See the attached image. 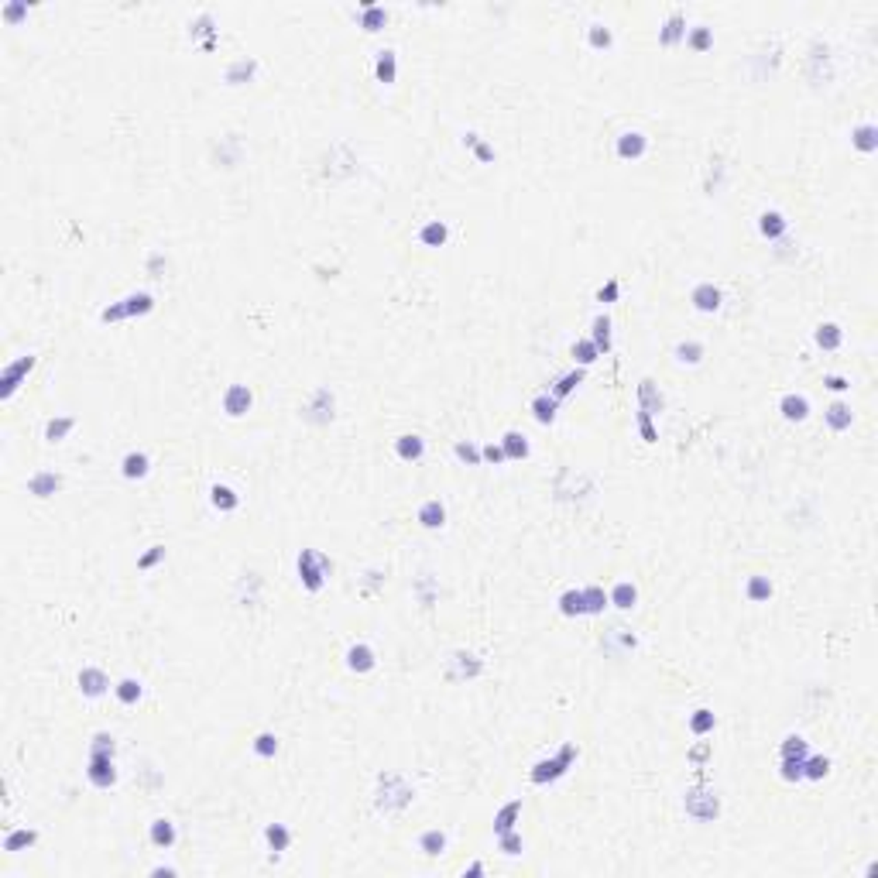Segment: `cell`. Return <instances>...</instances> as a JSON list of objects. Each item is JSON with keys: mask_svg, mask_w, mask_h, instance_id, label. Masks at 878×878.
Listing matches in <instances>:
<instances>
[{"mask_svg": "<svg viewBox=\"0 0 878 878\" xmlns=\"http://www.w3.org/2000/svg\"><path fill=\"white\" fill-rule=\"evenodd\" d=\"M573 762H577V745H573V741H566V745L559 748L553 758H542V762H535L532 782H535V786L556 782V779H563V775L570 772V765H573Z\"/></svg>", "mask_w": 878, "mask_h": 878, "instance_id": "cell-1", "label": "cell"}, {"mask_svg": "<svg viewBox=\"0 0 878 878\" xmlns=\"http://www.w3.org/2000/svg\"><path fill=\"white\" fill-rule=\"evenodd\" d=\"M326 573H330L326 556H320L316 549H302V556H299V577H302L306 590H320L326 584Z\"/></svg>", "mask_w": 878, "mask_h": 878, "instance_id": "cell-2", "label": "cell"}, {"mask_svg": "<svg viewBox=\"0 0 878 878\" xmlns=\"http://www.w3.org/2000/svg\"><path fill=\"white\" fill-rule=\"evenodd\" d=\"M251 405H254V395H251V388H247V384H230V388L223 391V412H227L230 419L247 415V412H251Z\"/></svg>", "mask_w": 878, "mask_h": 878, "instance_id": "cell-3", "label": "cell"}, {"mask_svg": "<svg viewBox=\"0 0 878 878\" xmlns=\"http://www.w3.org/2000/svg\"><path fill=\"white\" fill-rule=\"evenodd\" d=\"M89 782L96 786V789H110L113 782H117V769H113V755H89Z\"/></svg>", "mask_w": 878, "mask_h": 878, "instance_id": "cell-4", "label": "cell"}, {"mask_svg": "<svg viewBox=\"0 0 878 878\" xmlns=\"http://www.w3.org/2000/svg\"><path fill=\"white\" fill-rule=\"evenodd\" d=\"M35 368V357H18L14 364H7L4 374H0V395L4 399H11L14 391H18V384H21V377Z\"/></svg>", "mask_w": 878, "mask_h": 878, "instance_id": "cell-5", "label": "cell"}, {"mask_svg": "<svg viewBox=\"0 0 878 878\" xmlns=\"http://www.w3.org/2000/svg\"><path fill=\"white\" fill-rule=\"evenodd\" d=\"M686 813L696 817V820H714L720 813V803H717V796H710V793L693 789L690 796H686Z\"/></svg>", "mask_w": 878, "mask_h": 878, "instance_id": "cell-6", "label": "cell"}, {"mask_svg": "<svg viewBox=\"0 0 878 878\" xmlns=\"http://www.w3.org/2000/svg\"><path fill=\"white\" fill-rule=\"evenodd\" d=\"M690 302H693L696 313H717L720 302H724V295H720V289L714 282H703V285H696L690 292Z\"/></svg>", "mask_w": 878, "mask_h": 878, "instance_id": "cell-7", "label": "cell"}, {"mask_svg": "<svg viewBox=\"0 0 878 878\" xmlns=\"http://www.w3.org/2000/svg\"><path fill=\"white\" fill-rule=\"evenodd\" d=\"M645 151H648V137H645L641 131H625L621 137H617V158H625V161L632 158V161H635V158H641Z\"/></svg>", "mask_w": 878, "mask_h": 878, "instance_id": "cell-8", "label": "cell"}, {"mask_svg": "<svg viewBox=\"0 0 878 878\" xmlns=\"http://www.w3.org/2000/svg\"><path fill=\"white\" fill-rule=\"evenodd\" d=\"M107 686H110V679H107V672H104V669H96V665H86V669H80V690L86 693V696H104Z\"/></svg>", "mask_w": 878, "mask_h": 878, "instance_id": "cell-9", "label": "cell"}, {"mask_svg": "<svg viewBox=\"0 0 878 878\" xmlns=\"http://www.w3.org/2000/svg\"><path fill=\"white\" fill-rule=\"evenodd\" d=\"M779 412H782V419H789V422H803V419L810 415V401H806V395L789 391V395H782V401H779Z\"/></svg>", "mask_w": 878, "mask_h": 878, "instance_id": "cell-10", "label": "cell"}, {"mask_svg": "<svg viewBox=\"0 0 878 878\" xmlns=\"http://www.w3.org/2000/svg\"><path fill=\"white\" fill-rule=\"evenodd\" d=\"M374 648L371 645H364V641H357V645H350L346 648V665L353 669V672H371L374 669Z\"/></svg>", "mask_w": 878, "mask_h": 878, "instance_id": "cell-11", "label": "cell"}, {"mask_svg": "<svg viewBox=\"0 0 878 878\" xmlns=\"http://www.w3.org/2000/svg\"><path fill=\"white\" fill-rule=\"evenodd\" d=\"M518 817H522V799H511V803H505V806L494 813V837H501V834H508V830H515Z\"/></svg>", "mask_w": 878, "mask_h": 878, "instance_id": "cell-12", "label": "cell"}, {"mask_svg": "<svg viewBox=\"0 0 878 878\" xmlns=\"http://www.w3.org/2000/svg\"><path fill=\"white\" fill-rule=\"evenodd\" d=\"M58 487H62V477H58L55 470H42V474H35V477L27 480V491H31L35 498H52Z\"/></svg>", "mask_w": 878, "mask_h": 878, "instance_id": "cell-13", "label": "cell"}, {"mask_svg": "<svg viewBox=\"0 0 878 878\" xmlns=\"http://www.w3.org/2000/svg\"><path fill=\"white\" fill-rule=\"evenodd\" d=\"M608 601H611V604L617 608V611H632V608L639 604V590H635V584L621 580V584H614V587H611Z\"/></svg>", "mask_w": 878, "mask_h": 878, "instance_id": "cell-14", "label": "cell"}, {"mask_svg": "<svg viewBox=\"0 0 878 878\" xmlns=\"http://www.w3.org/2000/svg\"><path fill=\"white\" fill-rule=\"evenodd\" d=\"M556 412H559V399H553L549 391H542V395H535V399H532V415H535V422L549 426V422H556Z\"/></svg>", "mask_w": 878, "mask_h": 878, "instance_id": "cell-15", "label": "cell"}, {"mask_svg": "<svg viewBox=\"0 0 878 878\" xmlns=\"http://www.w3.org/2000/svg\"><path fill=\"white\" fill-rule=\"evenodd\" d=\"M419 525L422 529H443L446 525V508H443L439 498H432V501H426V505L419 508Z\"/></svg>", "mask_w": 878, "mask_h": 878, "instance_id": "cell-16", "label": "cell"}, {"mask_svg": "<svg viewBox=\"0 0 878 878\" xmlns=\"http://www.w3.org/2000/svg\"><path fill=\"white\" fill-rule=\"evenodd\" d=\"M639 412H648V415L663 412V391H656V381L648 377L639 384Z\"/></svg>", "mask_w": 878, "mask_h": 878, "instance_id": "cell-17", "label": "cell"}, {"mask_svg": "<svg viewBox=\"0 0 878 878\" xmlns=\"http://www.w3.org/2000/svg\"><path fill=\"white\" fill-rule=\"evenodd\" d=\"M148 837H151V844H155V848L168 851V848L175 844V824H172V820H165V817H158V820H151Z\"/></svg>", "mask_w": 878, "mask_h": 878, "instance_id": "cell-18", "label": "cell"}, {"mask_svg": "<svg viewBox=\"0 0 878 878\" xmlns=\"http://www.w3.org/2000/svg\"><path fill=\"white\" fill-rule=\"evenodd\" d=\"M148 470H151V460H148V453H127V456H124V463H120V474H124L127 480L148 477Z\"/></svg>", "mask_w": 878, "mask_h": 878, "instance_id": "cell-19", "label": "cell"}, {"mask_svg": "<svg viewBox=\"0 0 878 878\" xmlns=\"http://www.w3.org/2000/svg\"><path fill=\"white\" fill-rule=\"evenodd\" d=\"M590 340H594V346H597L601 353L611 350V320H608V313L594 316V322H590Z\"/></svg>", "mask_w": 878, "mask_h": 878, "instance_id": "cell-20", "label": "cell"}, {"mask_svg": "<svg viewBox=\"0 0 878 878\" xmlns=\"http://www.w3.org/2000/svg\"><path fill=\"white\" fill-rule=\"evenodd\" d=\"M758 230H762V237L779 240L782 234H786V230H789V220H786L782 213H775V210H772V213H762V216H758Z\"/></svg>", "mask_w": 878, "mask_h": 878, "instance_id": "cell-21", "label": "cell"}, {"mask_svg": "<svg viewBox=\"0 0 878 878\" xmlns=\"http://www.w3.org/2000/svg\"><path fill=\"white\" fill-rule=\"evenodd\" d=\"M824 419H827V426L834 429V432H844V429L851 426L854 412H851V405H844V401H834V405H830V408L824 412Z\"/></svg>", "mask_w": 878, "mask_h": 878, "instance_id": "cell-22", "label": "cell"}, {"mask_svg": "<svg viewBox=\"0 0 878 878\" xmlns=\"http://www.w3.org/2000/svg\"><path fill=\"white\" fill-rule=\"evenodd\" d=\"M501 443V450H505V456L508 460H525L529 456V439L522 436V432H505V439H498Z\"/></svg>", "mask_w": 878, "mask_h": 878, "instance_id": "cell-23", "label": "cell"}, {"mask_svg": "<svg viewBox=\"0 0 878 878\" xmlns=\"http://www.w3.org/2000/svg\"><path fill=\"white\" fill-rule=\"evenodd\" d=\"M446 237H450V227H446L443 220H429L426 227L419 230V240H422L426 247H443Z\"/></svg>", "mask_w": 878, "mask_h": 878, "instance_id": "cell-24", "label": "cell"}, {"mask_svg": "<svg viewBox=\"0 0 878 878\" xmlns=\"http://www.w3.org/2000/svg\"><path fill=\"white\" fill-rule=\"evenodd\" d=\"M419 851H422V854H429V858H439V854L446 851V834H443L439 827H432V830H426V834L419 837Z\"/></svg>", "mask_w": 878, "mask_h": 878, "instance_id": "cell-25", "label": "cell"}, {"mask_svg": "<svg viewBox=\"0 0 878 878\" xmlns=\"http://www.w3.org/2000/svg\"><path fill=\"white\" fill-rule=\"evenodd\" d=\"M265 841L271 851H289V844H292V830L285 824H268L265 827Z\"/></svg>", "mask_w": 878, "mask_h": 878, "instance_id": "cell-26", "label": "cell"}, {"mask_svg": "<svg viewBox=\"0 0 878 878\" xmlns=\"http://www.w3.org/2000/svg\"><path fill=\"white\" fill-rule=\"evenodd\" d=\"M580 381H584V368H577V371L563 374V377H559L556 384L549 388V395H553V399H559V401H563V399H570V395L577 391V384H580Z\"/></svg>", "mask_w": 878, "mask_h": 878, "instance_id": "cell-27", "label": "cell"}, {"mask_svg": "<svg viewBox=\"0 0 878 878\" xmlns=\"http://www.w3.org/2000/svg\"><path fill=\"white\" fill-rule=\"evenodd\" d=\"M395 453H399V460H422L426 443H422V436H399Z\"/></svg>", "mask_w": 878, "mask_h": 878, "instance_id": "cell-28", "label": "cell"}, {"mask_svg": "<svg viewBox=\"0 0 878 878\" xmlns=\"http://www.w3.org/2000/svg\"><path fill=\"white\" fill-rule=\"evenodd\" d=\"M38 841V834L35 830H27V827H21V830H11L7 837H4V851H11V854H18V851H25V848H31Z\"/></svg>", "mask_w": 878, "mask_h": 878, "instance_id": "cell-29", "label": "cell"}, {"mask_svg": "<svg viewBox=\"0 0 878 878\" xmlns=\"http://www.w3.org/2000/svg\"><path fill=\"white\" fill-rule=\"evenodd\" d=\"M584 590V614H604V608L611 604L604 587H580Z\"/></svg>", "mask_w": 878, "mask_h": 878, "instance_id": "cell-30", "label": "cell"}, {"mask_svg": "<svg viewBox=\"0 0 878 878\" xmlns=\"http://www.w3.org/2000/svg\"><path fill=\"white\" fill-rule=\"evenodd\" d=\"M844 340V333H841V326L837 322H820L817 326V346L820 350H837Z\"/></svg>", "mask_w": 878, "mask_h": 878, "instance_id": "cell-31", "label": "cell"}, {"mask_svg": "<svg viewBox=\"0 0 878 878\" xmlns=\"http://www.w3.org/2000/svg\"><path fill=\"white\" fill-rule=\"evenodd\" d=\"M827 772H830V758H824V755H806V758H803V779L820 782Z\"/></svg>", "mask_w": 878, "mask_h": 878, "instance_id": "cell-32", "label": "cell"}, {"mask_svg": "<svg viewBox=\"0 0 878 878\" xmlns=\"http://www.w3.org/2000/svg\"><path fill=\"white\" fill-rule=\"evenodd\" d=\"M73 426H76V419H73V415L49 419V422H45V439H49V443H62V439L73 432Z\"/></svg>", "mask_w": 878, "mask_h": 878, "instance_id": "cell-33", "label": "cell"}, {"mask_svg": "<svg viewBox=\"0 0 878 878\" xmlns=\"http://www.w3.org/2000/svg\"><path fill=\"white\" fill-rule=\"evenodd\" d=\"M210 501H213V508H220V511H234V508L240 505L237 491L227 487V484H216L213 491H210Z\"/></svg>", "mask_w": 878, "mask_h": 878, "instance_id": "cell-34", "label": "cell"}, {"mask_svg": "<svg viewBox=\"0 0 878 878\" xmlns=\"http://www.w3.org/2000/svg\"><path fill=\"white\" fill-rule=\"evenodd\" d=\"M151 309H155V299L148 292H137V295H127V299H124L127 320H131V316H144V313H151Z\"/></svg>", "mask_w": 878, "mask_h": 878, "instance_id": "cell-35", "label": "cell"}, {"mask_svg": "<svg viewBox=\"0 0 878 878\" xmlns=\"http://www.w3.org/2000/svg\"><path fill=\"white\" fill-rule=\"evenodd\" d=\"M745 594H748V601L762 604V601H769V597H772V580H769V577H748Z\"/></svg>", "mask_w": 878, "mask_h": 878, "instance_id": "cell-36", "label": "cell"}, {"mask_svg": "<svg viewBox=\"0 0 878 878\" xmlns=\"http://www.w3.org/2000/svg\"><path fill=\"white\" fill-rule=\"evenodd\" d=\"M384 21H388V11H384V7L364 4V14H360V27H364V31H381Z\"/></svg>", "mask_w": 878, "mask_h": 878, "instance_id": "cell-37", "label": "cell"}, {"mask_svg": "<svg viewBox=\"0 0 878 878\" xmlns=\"http://www.w3.org/2000/svg\"><path fill=\"white\" fill-rule=\"evenodd\" d=\"M559 611L566 614V617H580L584 614V590H566L559 597Z\"/></svg>", "mask_w": 878, "mask_h": 878, "instance_id": "cell-38", "label": "cell"}, {"mask_svg": "<svg viewBox=\"0 0 878 878\" xmlns=\"http://www.w3.org/2000/svg\"><path fill=\"white\" fill-rule=\"evenodd\" d=\"M659 38H663V45H676L679 38H686V21H683V14H672V18L665 21Z\"/></svg>", "mask_w": 878, "mask_h": 878, "instance_id": "cell-39", "label": "cell"}, {"mask_svg": "<svg viewBox=\"0 0 878 878\" xmlns=\"http://www.w3.org/2000/svg\"><path fill=\"white\" fill-rule=\"evenodd\" d=\"M374 73H377V80H381V82H395V73H399V65H395V52H391V49H384V52L377 55V65H374Z\"/></svg>", "mask_w": 878, "mask_h": 878, "instance_id": "cell-40", "label": "cell"}, {"mask_svg": "<svg viewBox=\"0 0 878 878\" xmlns=\"http://www.w3.org/2000/svg\"><path fill=\"white\" fill-rule=\"evenodd\" d=\"M810 755V745H806V738H799V734H789L782 748H779V758H806Z\"/></svg>", "mask_w": 878, "mask_h": 878, "instance_id": "cell-41", "label": "cell"}, {"mask_svg": "<svg viewBox=\"0 0 878 878\" xmlns=\"http://www.w3.org/2000/svg\"><path fill=\"white\" fill-rule=\"evenodd\" d=\"M573 357H577V364H580V368H590V364L601 357V350H597L594 340L587 337V340H577V344H573Z\"/></svg>", "mask_w": 878, "mask_h": 878, "instance_id": "cell-42", "label": "cell"}, {"mask_svg": "<svg viewBox=\"0 0 878 878\" xmlns=\"http://www.w3.org/2000/svg\"><path fill=\"white\" fill-rule=\"evenodd\" d=\"M113 693H117V700H120L124 707H131V703L141 700V683H137V679H120V683L113 686Z\"/></svg>", "mask_w": 878, "mask_h": 878, "instance_id": "cell-43", "label": "cell"}, {"mask_svg": "<svg viewBox=\"0 0 878 878\" xmlns=\"http://www.w3.org/2000/svg\"><path fill=\"white\" fill-rule=\"evenodd\" d=\"M851 141H854V148H858V151H865V155L878 148V137H875V127H872V124H861V127L854 131Z\"/></svg>", "mask_w": 878, "mask_h": 878, "instance_id": "cell-44", "label": "cell"}, {"mask_svg": "<svg viewBox=\"0 0 878 878\" xmlns=\"http://www.w3.org/2000/svg\"><path fill=\"white\" fill-rule=\"evenodd\" d=\"M676 360H683V364H700L703 360V344H676Z\"/></svg>", "mask_w": 878, "mask_h": 878, "instance_id": "cell-45", "label": "cell"}, {"mask_svg": "<svg viewBox=\"0 0 878 878\" xmlns=\"http://www.w3.org/2000/svg\"><path fill=\"white\" fill-rule=\"evenodd\" d=\"M714 724H717V720H714L710 710H696V714L690 717V731L696 734V738H703V734H710V731H714Z\"/></svg>", "mask_w": 878, "mask_h": 878, "instance_id": "cell-46", "label": "cell"}, {"mask_svg": "<svg viewBox=\"0 0 878 878\" xmlns=\"http://www.w3.org/2000/svg\"><path fill=\"white\" fill-rule=\"evenodd\" d=\"M278 751V738L271 734V731H261L258 738H254V755H261V758H271Z\"/></svg>", "mask_w": 878, "mask_h": 878, "instance_id": "cell-47", "label": "cell"}, {"mask_svg": "<svg viewBox=\"0 0 878 878\" xmlns=\"http://www.w3.org/2000/svg\"><path fill=\"white\" fill-rule=\"evenodd\" d=\"M590 45L594 49H611L614 45V35H611V27H604V25H590Z\"/></svg>", "mask_w": 878, "mask_h": 878, "instance_id": "cell-48", "label": "cell"}, {"mask_svg": "<svg viewBox=\"0 0 878 878\" xmlns=\"http://www.w3.org/2000/svg\"><path fill=\"white\" fill-rule=\"evenodd\" d=\"M453 453H456L463 463H470V467H480V463H484V456H480V450L474 446V443H456Z\"/></svg>", "mask_w": 878, "mask_h": 878, "instance_id": "cell-49", "label": "cell"}, {"mask_svg": "<svg viewBox=\"0 0 878 878\" xmlns=\"http://www.w3.org/2000/svg\"><path fill=\"white\" fill-rule=\"evenodd\" d=\"M686 42H690V49H696V52H703V49L710 45V27H703V25L690 27V31H686Z\"/></svg>", "mask_w": 878, "mask_h": 878, "instance_id": "cell-50", "label": "cell"}, {"mask_svg": "<svg viewBox=\"0 0 878 878\" xmlns=\"http://www.w3.org/2000/svg\"><path fill=\"white\" fill-rule=\"evenodd\" d=\"M779 775H782L786 782H799V779H803V758H782Z\"/></svg>", "mask_w": 878, "mask_h": 878, "instance_id": "cell-51", "label": "cell"}, {"mask_svg": "<svg viewBox=\"0 0 878 878\" xmlns=\"http://www.w3.org/2000/svg\"><path fill=\"white\" fill-rule=\"evenodd\" d=\"M117 745H113V738H110L107 731H100L93 741H89V755H113Z\"/></svg>", "mask_w": 878, "mask_h": 878, "instance_id": "cell-52", "label": "cell"}, {"mask_svg": "<svg viewBox=\"0 0 878 878\" xmlns=\"http://www.w3.org/2000/svg\"><path fill=\"white\" fill-rule=\"evenodd\" d=\"M498 848L505 854H522V834L518 830H508V834H501L498 837Z\"/></svg>", "mask_w": 878, "mask_h": 878, "instance_id": "cell-53", "label": "cell"}, {"mask_svg": "<svg viewBox=\"0 0 878 878\" xmlns=\"http://www.w3.org/2000/svg\"><path fill=\"white\" fill-rule=\"evenodd\" d=\"M480 456H484V463H508L501 443H487V446H480Z\"/></svg>", "mask_w": 878, "mask_h": 878, "instance_id": "cell-54", "label": "cell"}, {"mask_svg": "<svg viewBox=\"0 0 878 878\" xmlns=\"http://www.w3.org/2000/svg\"><path fill=\"white\" fill-rule=\"evenodd\" d=\"M639 432H641L645 443H656V439H659V432L652 426V415H648V412H639Z\"/></svg>", "mask_w": 878, "mask_h": 878, "instance_id": "cell-55", "label": "cell"}, {"mask_svg": "<svg viewBox=\"0 0 878 878\" xmlns=\"http://www.w3.org/2000/svg\"><path fill=\"white\" fill-rule=\"evenodd\" d=\"M824 388H830V391H837V395H841V391H848V388H851V381H848V377H841V374H827Z\"/></svg>", "mask_w": 878, "mask_h": 878, "instance_id": "cell-56", "label": "cell"}, {"mask_svg": "<svg viewBox=\"0 0 878 878\" xmlns=\"http://www.w3.org/2000/svg\"><path fill=\"white\" fill-rule=\"evenodd\" d=\"M100 320L104 322H117V320H127V313H124V302H113V306H107L104 313H100Z\"/></svg>", "mask_w": 878, "mask_h": 878, "instance_id": "cell-57", "label": "cell"}, {"mask_svg": "<svg viewBox=\"0 0 878 878\" xmlns=\"http://www.w3.org/2000/svg\"><path fill=\"white\" fill-rule=\"evenodd\" d=\"M161 556H165V546H151V553H144V556L137 559V566H141V570H148V566H155Z\"/></svg>", "mask_w": 878, "mask_h": 878, "instance_id": "cell-58", "label": "cell"}, {"mask_svg": "<svg viewBox=\"0 0 878 878\" xmlns=\"http://www.w3.org/2000/svg\"><path fill=\"white\" fill-rule=\"evenodd\" d=\"M251 73H254V62H237V65H234V69L227 73V80L234 82L237 76H251Z\"/></svg>", "mask_w": 878, "mask_h": 878, "instance_id": "cell-59", "label": "cell"}, {"mask_svg": "<svg viewBox=\"0 0 878 878\" xmlns=\"http://www.w3.org/2000/svg\"><path fill=\"white\" fill-rule=\"evenodd\" d=\"M614 299H617V282L611 278V282H608V285H604V289L597 292V302H614Z\"/></svg>", "mask_w": 878, "mask_h": 878, "instance_id": "cell-60", "label": "cell"}, {"mask_svg": "<svg viewBox=\"0 0 878 878\" xmlns=\"http://www.w3.org/2000/svg\"><path fill=\"white\" fill-rule=\"evenodd\" d=\"M25 11H27L25 4H7V7H4V18H7V21H18Z\"/></svg>", "mask_w": 878, "mask_h": 878, "instance_id": "cell-61", "label": "cell"}, {"mask_svg": "<svg viewBox=\"0 0 878 878\" xmlns=\"http://www.w3.org/2000/svg\"><path fill=\"white\" fill-rule=\"evenodd\" d=\"M707 751H710L707 745H696V748L690 751V758H693V762H703V758H707Z\"/></svg>", "mask_w": 878, "mask_h": 878, "instance_id": "cell-62", "label": "cell"}]
</instances>
